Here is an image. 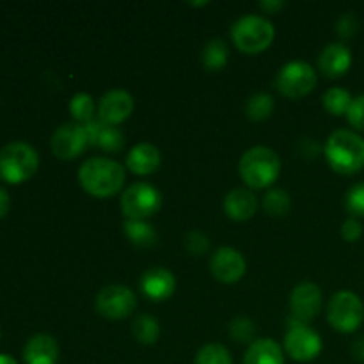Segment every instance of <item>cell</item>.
I'll list each match as a JSON object with an SVG mask.
<instances>
[{"mask_svg": "<svg viewBox=\"0 0 364 364\" xmlns=\"http://www.w3.org/2000/svg\"><path fill=\"white\" fill-rule=\"evenodd\" d=\"M127 171L119 162L105 156L87 159L78 169L82 188L95 198H110L124 185Z\"/></svg>", "mask_w": 364, "mask_h": 364, "instance_id": "6da1fadb", "label": "cell"}, {"mask_svg": "<svg viewBox=\"0 0 364 364\" xmlns=\"http://www.w3.org/2000/svg\"><path fill=\"white\" fill-rule=\"evenodd\" d=\"M326 159L336 173H359L364 167V139L352 130L333 132L326 142Z\"/></svg>", "mask_w": 364, "mask_h": 364, "instance_id": "7a4b0ae2", "label": "cell"}, {"mask_svg": "<svg viewBox=\"0 0 364 364\" xmlns=\"http://www.w3.org/2000/svg\"><path fill=\"white\" fill-rule=\"evenodd\" d=\"M238 171L245 185L251 188H265L279 176L281 159L267 146H255L242 155Z\"/></svg>", "mask_w": 364, "mask_h": 364, "instance_id": "3957f363", "label": "cell"}, {"mask_svg": "<svg viewBox=\"0 0 364 364\" xmlns=\"http://www.w3.org/2000/svg\"><path fill=\"white\" fill-rule=\"evenodd\" d=\"M276 28L269 18L258 14H244L231 25V39L244 53H259L272 45Z\"/></svg>", "mask_w": 364, "mask_h": 364, "instance_id": "277c9868", "label": "cell"}, {"mask_svg": "<svg viewBox=\"0 0 364 364\" xmlns=\"http://www.w3.org/2000/svg\"><path fill=\"white\" fill-rule=\"evenodd\" d=\"M39 166L38 151L23 141H14L0 149V178L7 183H21L34 176Z\"/></svg>", "mask_w": 364, "mask_h": 364, "instance_id": "5b68a950", "label": "cell"}, {"mask_svg": "<svg viewBox=\"0 0 364 364\" xmlns=\"http://www.w3.org/2000/svg\"><path fill=\"white\" fill-rule=\"evenodd\" d=\"M327 320L338 333H354L364 322L363 301L354 291H336L327 304Z\"/></svg>", "mask_w": 364, "mask_h": 364, "instance_id": "8992f818", "label": "cell"}, {"mask_svg": "<svg viewBox=\"0 0 364 364\" xmlns=\"http://www.w3.org/2000/svg\"><path fill=\"white\" fill-rule=\"evenodd\" d=\"M121 212L128 220H146L148 217L155 215L162 206V194L151 183L130 185L121 196Z\"/></svg>", "mask_w": 364, "mask_h": 364, "instance_id": "52a82bcc", "label": "cell"}, {"mask_svg": "<svg viewBox=\"0 0 364 364\" xmlns=\"http://www.w3.org/2000/svg\"><path fill=\"white\" fill-rule=\"evenodd\" d=\"M316 85V73L311 64L304 60H290L284 64L276 77V87L283 96L291 100L309 95Z\"/></svg>", "mask_w": 364, "mask_h": 364, "instance_id": "ba28073f", "label": "cell"}, {"mask_svg": "<svg viewBox=\"0 0 364 364\" xmlns=\"http://www.w3.org/2000/svg\"><path fill=\"white\" fill-rule=\"evenodd\" d=\"M284 350L291 359L299 363H309L316 359L322 352V338L313 331L308 323L291 320L287 334H284Z\"/></svg>", "mask_w": 364, "mask_h": 364, "instance_id": "9c48e42d", "label": "cell"}, {"mask_svg": "<svg viewBox=\"0 0 364 364\" xmlns=\"http://www.w3.org/2000/svg\"><path fill=\"white\" fill-rule=\"evenodd\" d=\"M96 313L109 320H123L137 309V297L124 284H107L95 301Z\"/></svg>", "mask_w": 364, "mask_h": 364, "instance_id": "30bf717a", "label": "cell"}, {"mask_svg": "<svg viewBox=\"0 0 364 364\" xmlns=\"http://www.w3.org/2000/svg\"><path fill=\"white\" fill-rule=\"evenodd\" d=\"M52 153L60 160H73L89 146L87 135L80 123H64L53 132Z\"/></svg>", "mask_w": 364, "mask_h": 364, "instance_id": "8fae6325", "label": "cell"}, {"mask_svg": "<svg viewBox=\"0 0 364 364\" xmlns=\"http://www.w3.org/2000/svg\"><path fill=\"white\" fill-rule=\"evenodd\" d=\"M245 269L247 265H245L244 256L233 247H219L210 259V270L213 277L224 284H233L240 281Z\"/></svg>", "mask_w": 364, "mask_h": 364, "instance_id": "7c38bea8", "label": "cell"}, {"mask_svg": "<svg viewBox=\"0 0 364 364\" xmlns=\"http://www.w3.org/2000/svg\"><path fill=\"white\" fill-rule=\"evenodd\" d=\"M290 309L295 320L308 323L322 309V290L309 281L297 284L290 295Z\"/></svg>", "mask_w": 364, "mask_h": 364, "instance_id": "4fadbf2b", "label": "cell"}, {"mask_svg": "<svg viewBox=\"0 0 364 364\" xmlns=\"http://www.w3.org/2000/svg\"><path fill=\"white\" fill-rule=\"evenodd\" d=\"M134 107L135 103L130 92L124 91V89H112L100 98L98 117L105 124L116 127V124L123 123L124 119L130 117V114L134 112Z\"/></svg>", "mask_w": 364, "mask_h": 364, "instance_id": "5bb4252c", "label": "cell"}, {"mask_svg": "<svg viewBox=\"0 0 364 364\" xmlns=\"http://www.w3.org/2000/svg\"><path fill=\"white\" fill-rule=\"evenodd\" d=\"M174 288H176V279L173 272L164 267H151L141 277L142 294L151 301H167L174 294Z\"/></svg>", "mask_w": 364, "mask_h": 364, "instance_id": "9a60e30c", "label": "cell"}, {"mask_svg": "<svg viewBox=\"0 0 364 364\" xmlns=\"http://www.w3.org/2000/svg\"><path fill=\"white\" fill-rule=\"evenodd\" d=\"M87 135V141L91 146L103 149L109 153H117L124 146V135L119 128L112 124H105L100 119H91L82 124Z\"/></svg>", "mask_w": 364, "mask_h": 364, "instance_id": "2e32d148", "label": "cell"}, {"mask_svg": "<svg viewBox=\"0 0 364 364\" xmlns=\"http://www.w3.org/2000/svg\"><path fill=\"white\" fill-rule=\"evenodd\" d=\"M352 66V52L343 43H331L320 52L318 68L326 77L338 78Z\"/></svg>", "mask_w": 364, "mask_h": 364, "instance_id": "e0dca14e", "label": "cell"}, {"mask_svg": "<svg viewBox=\"0 0 364 364\" xmlns=\"http://www.w3.org/2000/svg\"><path fill=\"white\" fill-rule=\"evenodd\" d=\"M25 364H57L59 343L50 334H34L23 348Z\"/></svg>", "mask_w": 364, "mask_h": 364, "instance_id": "ac0fdd59", "label": "cell"}, {"mask_svg": "<svg viewBox=\"0 0 364 364\" xmlns=\"http://www.w3.org/2000/svg\"><path fill=\"white\" fill-rule=\"evenodd\" d=\"M223 208L230 219L247 220L258 210V201H256V196L247 188H233L224 198Z\"/></svg>", "mask_w": 364, "mask_h": 364, "instance_id": "d6986e66", "label": "cell"}, {"mask_svg": "<svg viewBox=\"0 0 364 364\" xmlns=\"http://www.w3.org/2000/svg\"><path fill=\"white\" fill-rule=\"evenodd\" d=\"M162 156L156 146L149 142H139L128 151L127 167L134 174H151L159 169Z\"/></svg>", "mask_w": 364, "mask_h": 364, "instance_id": "ffe728a7", "label": "cell"}, {"mask_svg": "<svg viewBox=\"0 0 364 364\" xmlns=\"http://www.w3.org/2000/svg\"><path fill=\"white\" fill-rule=\"evenodd\" d=\"M244 364H284L283 348L270 338H259L249 345Z\"/></svg>", "mask_w": 364, "mask_h": 364, "instance_id": "44dd1931", "label": "cell"}, {"mask_svg": "<svg viewBox=\"0 0 364 364\" xmlns=\"http://www.w3.org/2000/svg\"><path fill=\"white\" fill-rule=\"evenodd\" d=\"M124 235L128 237V240L134 245L141 249H149L156 244L159 240V235L156 230L146 220H124L123 224Z\"/></svg>", "mask_w": 364, "mask_h": 364, "instance_id": "7402d4cb", "label": "cell"}, {"mask_svg": "<svg viewBox=\"0 0 364 364\" xmlns=\"http://www.w3.org/2000/svg\"><path fill=\"white\" fill-rule=\"evenodd\" d=\"M228 55H230V50H228V45L224 39L213 38L208 39L201 52L203 64H205L206 70L217 71L220 68L226 66Z\"/></svg>", "mask_w": 364, "mask_h": 364, "instance_id": "603a6c76", "label": "cell"}, {"mask_svg": "<svg viewBox=\"0 0 364 364\" xmlns=\"http://www.w3.org/2000/svg\"><path fill=\"white\" fill-rule=\"evenodd\" d=\"M132 333L142 345H155L160 336V323L151 315H137L132 322Z\"/></svg>", "mask_w": 364, "mask_h": 364, "instance_id": "cb8c5ba5", "label": "cell"}, {"mask_svg": "<svg viewBox=\"0 0 364 364\" xmlns=\"http://www.w3.org/2000/svg\"><path fill=\"white\" fill-rule=\"evenodd\" d=\"M323 107L333 116H343L348 112L352 103V95L343 87H331L323 95Z\"/></svg>", "mask_w": 364, "mask_h": 364, "instance_id": "d4e9b609", "label": "cell"}, {"mask_svg": "<svg viewBox=\"0 0 364 364\" xmlns=\"http://www.w3.org/2000/svg\"><path fill=\"white\" fill-rule=\"evenodd\" d=\"M274 110V98L269 92H256L245 103V114L252 121H263L270 117Z\"/></svg>", "mask_w": 364, "mask_h": 364, "instance_id": "484cf974", "label": "cell"}, {"mask_svg": "<svg viewBox=\"0 0 364 364\" xmlns=\"http://www.w3.org/2000/svg\"><path fill=\"white\" fill-rule=\"evenodd\" d=\"M263 208L269 215L272 217H283L290 212L291 199L287 191L283 188H270L263 198Z\"/></svg>", "mask_w": 364, "mask_h": 364, "instance_id": "4316f807", "label": "cell"}, {"mask_svg": "<svg viewBox=\"0 0 364 364\" xmlns=\"http://www.w3.org/2000/svg\"><path fill=\"white\" fill-rule=\"evenodd\" d=\"M95 100L87 92H77L70 102V112L75 117V123L85 124L87 121L95 119Z\"/></svg>", "mask_w": 364, "mask_h": 364, "instance_id": "83f0119b", "label": "cell"}, {"mask_svg": "<svg viewBox=\"0 0 364 364\" xmlns=\"http://www.w3.org/2000/svg\"><path fill=\"white\" fill-rule=\"evenodd\" d=\"M194 364H233V358L224 345L208 343L199 348Z\"/></svg>", "mask_w": 364, "mask_h": 364, "instance_id": "f1b7e54d", "label": "cell"}, {"mask_svg": "<svg viewBox=\"0 0 364 364\" xmlns=\"http://www.w3.org/2000/svg\"><path fill=\"white\" fill-rule=\"evenodd\" d=\"M230 334L235 341L238 343H249L252 341L256 334V326L245 316H237L235 320H231L230 323Z\"/></svg>", "mask_w": 364, "mask_h": 364, "instance_id": "f546056e", "label": "cell"}, {"mask_svg": "<svg viewBox=\"0 0 364 364\" xmlns=\"http://www.w3.org/2000/svg\"><path fill=\"white\" fill-rule=\"evenodd\" d=\"M345 206L352 217H364V181L355 183L345 196Z\"/></svg>", "mask_w": 364, "mask_h": 364, "instance_id": "4dcf8cb0", "label": "cell"}, {"mask_svg": "<svg viewBox=\"0 0 364 364\" xmlns=\"http://www.w3.org/2000/svg\"><path fill=\"white\" fill-rule=\"evenodd\" d=\"M185 247L192 252V255H205L210 247V240L205 233L201 231H191L185 237Z\"/></svg>", "mask_w": 364, "mask_h": 364, "instance_id": "1f68e13d", "label": "cell"}, {"mask_svg": "<svg viewBox=\"0 0 364 364\" xmlns=\"http://www.w3.org/2000/svg\"><path fill=\"white\" fill-rule=\"evenodd\" d=\"M347 119L355 130H364V95L355 96L347 112Z\"/></svg>", "mask_w": 364, "mask_h": 364, "instance_id": "d6a6232c", "label": "cell"}, {"mask_svg": "<svg viewBox=\"0 0 364 364\" xmlns=\"http://www.w3.org/2000/svg\"><path fill=\"white\" fill-rule=\"evenodd\" d=\"M336 31L341 38H352L358 34L359 31V20L354 13H345L343 16L338 20Z\"/></svg>", "mask_w": 364, "mask_h": 364, "instance_id": "836d02e7", "label": "cell"}, {"mask_svg": "<svg viewBox=\"0 0 364 364\" xmlns=\"http://www.w3.org/2000/svg\"><path fill=\"white\" fill-rule=\"evenodd\" d=\"M341 237H343L347 242H350V244L358 242L359 238L363 237L361 223H359L355 217H348V219L343 223V226H341Z\"/></svg>", "mask_w": 364, "mask_h": 364, "instance_id": "e575fe53", "label": "cell"}, {"mask_svg": "<svg viewBox=\"0 0 364 364\" xmlns=\"http://www.w3.org/2000/svg\"><path fill=\"white\" fill-rule=\"evenodd\" d=\"M284 6H287L284 0H263V2H259V7L263 11H269V13H276L277 9H281Z\"/></svg>", "mask_w": 364, "mask_h": 364, "instance_id": "d590c367", "label": "cell"}, {"mask_svg": "<svg viewBox=\"0 0 364 364\" xmlns=\"http://www.w3.org/2000/svg\"><path fill=\"white\" fill-rule=\"evenodd\" d=\"M352 355H354L359 363H364V336L358 338V340L352 343Z\"/></svg>", "mask_w": 364, "mask_h": 364, "instance_id": "8d00e7d4", "label": "cell"}, {"mask_svg": "<svg viewBox=\"0 0 364 364\" xmlns=\"http://www.w3.org/2000/svg\"><path fill=\"white\" fill-rule=\"evenodd\" d=\"M9 206H11L9 194H7L6 188H0V219L7 215V212H9Z\"/></svg>", "mask_w": 364, "mask_h": 364, "instance_id": "74e56055", "label": "cell"}, {"mask_svg": "<svg viewBox=\"0 0 364 364\" xmlns=\"http://www.w3.org/2000/svg\"><path fill=\"white\" fill-rule=\"evenodd\" d=\"M0 364H18L16 359L7 354H0Z\"/></svg>", "mask_w": 364, "mask_h": 364, "instance_id": "f35d334b", "label": "cell"}, {"mask_svg": "<svg viewBox=\"0 0 364 364\" xmlns=\"http://www.w3.org/2000/svg\"><path fill=\"white\" fill-rule=\"evenodd\" d=\"M191 4H192V6H206L208 2H191Z\"/></svg>", "mask_w": 364, "mask_h": 364, "instance_id": "ab89813d", "label": "cell"}]
</instances>
